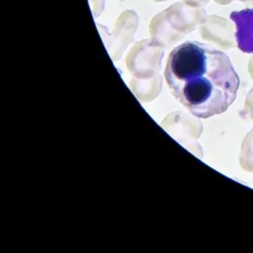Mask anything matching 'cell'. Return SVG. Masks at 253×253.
<instances>
[{
    "instance_id": "8",
    "label": "cell",
    "mask_w": 253,
    "mask_h": 253,
    "mask_svg": "<svg viewBox=\"0 0 253 253\" xmlns=\"http://www.w3.org/2000/svg\"><path fill=\"white\" fill-rule=\"evenodd\" d=\"M239 1H241V2H242V0H239Z\"/></svg>"
},
{
    "instance_id": "7",
    "label": "cell",
    "mask_w": 253,
    "mask_h": 253,
    "mask_svg": "<svg viewBox=\"0 0 253 253\" xmlns=\"http://www.w3.org/2000/svg\"><path fill=\"white\" fill-rule=\"evenodd\" d=\"M242 2L246 3L247 5H250V6H253V0H242Z\"/></svg>"
},
{
    "instance_id": "6",
    "label": "cell",
    "mask_w": 253,
    "mask_h": 253,
    "mask_svg": "<svg viewBox=\"0 0 253 253\" xmlns=\"http://www.w3.org/2000/svg\"><path fill=\"white\" fill-rule=\"evenodd\" d=\"M250 72H251V75L253 77V58L251 60V63H250Z\"/></svg>"
},
{
    "instance_id": "5",
    "label": "cell",
    "mask_w": 253,
    "mask_h": 253,
    "mask_svg": "<svg viewBox=\"0 0 253 253\" xmlns=\"http://www.w3.org/2000/svg\"><path fill=\"white\" fill-rule=\"evenodd\" d=\"M216 1L221 4H229V3L233 2V0H216Z\"/></svg>"
},
{
    "instance_id": "1",
    "label": "cell",
    "mask_w": 253,
    "mask_h": 253,
    "mask_svg": "<svg viewBox=\"0 0 253 253\" xmlns=\"http://www.w3.org/2000/svg\"><path fill=\"white\" fill-rule=\"evenodd\" d=\"M165 77L175 99L199 119L225 113L240 87L229 56L198 42H183L170 52Z\"/></svg>"
},
{
    "instance_id": "4",
    "label": "cell",
    "mask_w": 253,
    "mask_h": 253,
    "mask_svg": "<svg viewBox=\"0 0 253 253\" xmlns=\"http://www.w3.org/2000/svg\"><path fill=\"white\" fill-rule=\"evenodd\" d=\"M247 111L250 113V115L253 120V89L250 92L248 99H247Z\"/></svg>"
},
{
    "instance_id": "2",
    "label": "cell",
    "mask_w": 253,
    "mask_h": 253,
    "mask_svg": "<svg viewBox=\"0 0 253 253\" xmlns=\"http://www.w3.org/2000/svg\"><path fill=\"white\" fill-rule=\"evenodd\" d=\"M231 19L236 25L239 48L246 53H253V8L232 12Z\"/></svg>"
},
{
    "instance_id": "3",
    "label": "cell",
    "mask_w": 253,
    "mask_h": 253,
    "mask_svg": "<svg viewBox=\"0 0 253 253\" xmlns=\"http://www.w3.org/2000/svg\"><path fill=\"white\" fill-rule=\"evenodd\" d=\"M242 168L253 172V130L246 137L241 154Z\"/></svg>"
}]
</instances>
